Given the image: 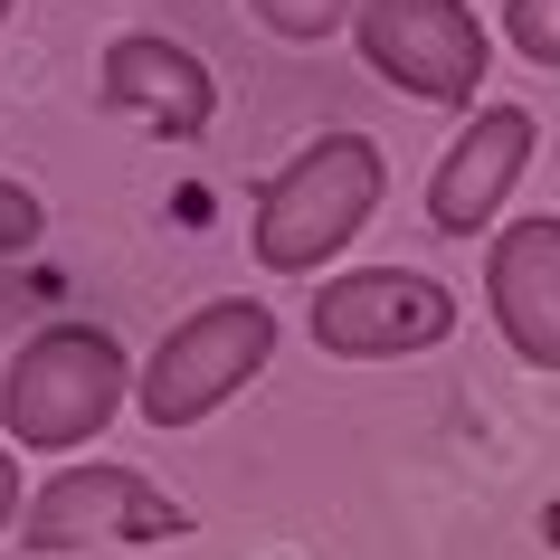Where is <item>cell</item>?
I'll return each mask as SVG.
<instances>
[{
    "mask_svg": "<svg viewBox=\"0 0 560 560\" xmlns=\"http://www.w3.org/2000/svg\"><path fill=\"white\" fill-rule=\"evenodd\" d=\"M381 143L371 133H314L285 172L257 190V266L266 276H324L371 219H381Z\"/></svg>",
    "mask_w": 560,
    "mask_h": 560,
    "instance_id": "obj_1",
    "label": "cell"
},
{
    "mask_svg": "<svg viewBox=\"0 0 560 560\" xmlns=\"http://www.w3.org/2000/svg\"><path fill=\"white\" fill-rule=\"evenodd\" d=\"M124 389H133V361L105 324H48L0 371V438H20L30 456H67V446L105 438Z\"/></svg>",
    "mask_w": 560,
    "mask_h": 560,
    "instance_id": "obj_2",
    "label": "cell"
},
{
    "mask_svg": "<svg viewBox=\"0 0 560 560\" xmlns=\"http://www.w3.org/2000/svg\"><path fill=\"white\" fill-rule=\"evenodd\" d=\"M266 361H276V314H266L257 295H219V304H200L190 324L162 332V352L143 361L133 399H143V418L162 438H180V428H200V418L229 409Z\"/></svg>",
    "mask_w": 560,
    "mask_h": 560,
    "instance_id": "obj_3",
    "label": "cell"
},
{
    "mask_svg": "<svg viewBox=\"0 0 560 560\" xmlns=\"http://www.w3.org/2000/svg\"><path fill=\"white\" fill-rule=\"evenodd\" d=\"M352 38H361V58H371V77L399 86L409 105H475L485 67H494L485 20H475L466 0H361Z\"/></svg>",
    "mask_w": 560,
    "mask_h": 560,
    "instance_id": "obj_4",
    "label": "cell"
},
{
    "mask_svg": "<svg viewBox=\"0 0 560 560\" xmlns=\"http://www.w3.org/2000/svg\"><path fill=\"white\" fill-rule=\"evenodd\" d=\"M456 332V295L418 266H352L314 285V342L332 361H399Z\"/></svg>",
    "mask_w": 560,
    "mask_h": 560,
    "instance_id": "obj_5",
    "label": "cell"
},
{
    "mask_svg": "<svg viewBox=\"0 0 560 560\" xmlns=\"http://www.w3.org/2000/svg\"><path fill=\"white\" fill-rule=\"evenodd\" d=\"M30 551H77V541H172L180 532V503L133 466H67L48 475L20 513Z\"/></svg>",
    "mask_w": 560,
    "mask_h": 560,
    "instance_id": "obj_6",
    "label": "cell"
},
{
    "mask_svg": "<svg viewBox=\"0 0 560 560\" xmlns=\"http://www.w3.org/2000/svg\"><path fill=\"white\" fill-rule=\"evenodd\" d=\"M95 105L124 124H152V133H172V143H190V133H209V115H219V86H209L200 48H180V38L162 30H133L105 48V67H95Z\"/></svg>",
    "mask_w": 560,
    "mask_h": 560,
    "instance_id": "obj_7",
    "label": "cell"
},
{
    "mask_svg": "<svg viewBox=\"0 0 560 560\" xmlns=\"http://www.w3.org/2000/svg\"><path fill=\"white\" fill-rule=\"evenodd\" d=\"M532 143H541V124L523 105H475V124L446 143V162L428 172V219L446 237H475L494 229V209L513 200V180L532 172Z\"/></svg>",
    "mask_w": 560,
    "mask_h": 560,
    "instance_id": "obj_8",
    "label": "cell"
},
{
    "mask_svg": "<svg viewBox=\"0 0 560 560\" xmlns=\"http://www.w3.org/2000/svg\"><path fill=\"white\" fill-rule=\"evenodd\" d=\"M485 304L532 371H560V219H513L485 247Z\"/></svg>",
    "mask_w": 560,
    "mask_h": 560,
    "instance_id": "obj_9",
    "label": "cell"
},
{
    "mask_svg": "<svg viewBox=\"0 0 560 560\" xmlns=\"http://www.w3.org/2000/svg\"><path fill=\"white\" fill-rule=\"evenodd\" d=\"M276 38H332L342 20H361V0H247Z\"/></svg>",
    "mask_w": 560,
    "mask_h": 560,
    "instance_id": "obj_10",
    "label": "cell"
},
{
    "mask_svg": "<svg viewBox=\"0 0 560 560\" xmlns=\"http://www.w3.org/2000/svg\"><path fill=\"white\" fill-rule=\"evenodd\" d=\"M503 38L532 67H560V0H503Z\"/></svg>",
    "mask_w": 560,
    "mask_h": 560,
    "instance_id": "obj_11",
    "label": "cell"
},
{
    "mask_svg": "<svg viewBox=\"0 0 560 560\" xmlns=\"http://www.w3.org/2000/svg\"><path fill=\"white\" fill-rule=\"evenodd\" d=\"M38 229H48V209H38V190H20V180H0V257H20V247H38Z\"/></svg>",
    "mask_w": 560,
    "mask_h": 560,
    "instance_id": "obj_12",
    "label": "cell"
},
{
    "mask_svg": "<svg viewBox=\"0 0 560 560\" xmlns=\"http://www.w3.org/2000/svg\"><path fill=\"white\" fill-rule=\"evenodd\" d=\"M20 513H30V503H20V456H10V446H0V532L20 523Z\"/></svg>",
    "mask_w": 560,
    "mask_h": 560,
    "instance_id": "obj_13",
    "label": "cell"
},
{
    "mask_svg": "<svg viewBox=\"0 0 560 560\" xmlns=\"http://www.w3.org/2000/svg\"><path fill=\"white\" fill-rule=\"evenodd\" d=\"M0 20H10V0H0Z\"/></svg>",
    "mask_w": 560,
    "mask_h": 560,
    "instance_id": "obj_14",
    "label": "cell"
}]
</instances>
